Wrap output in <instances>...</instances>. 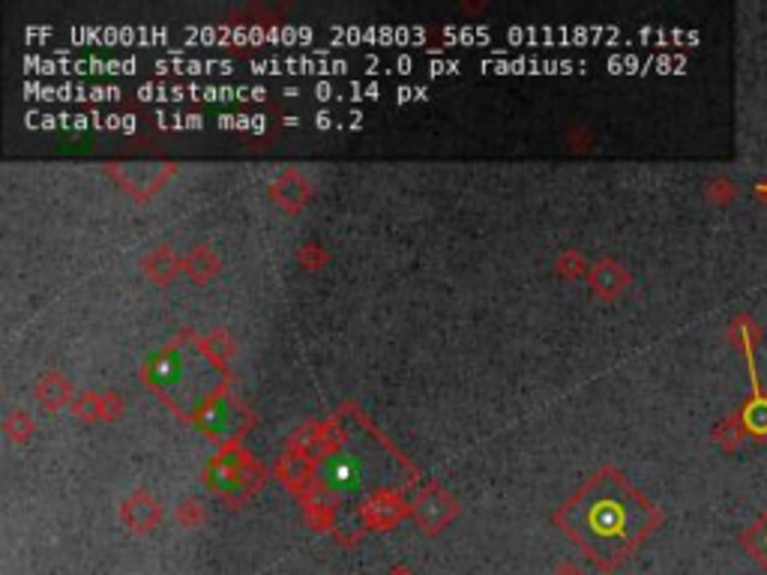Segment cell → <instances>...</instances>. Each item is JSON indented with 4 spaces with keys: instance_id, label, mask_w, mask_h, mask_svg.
I'll return each mask as SVG.
<instances>
[{
    "instance_id": "obj_1",
    "label": "cell",
    "mask_w": 767,
    "mask_h": 575,
    "mask_svg": "<svg viewBox=\"0 0 767 575\" xmlns=\"http://www.w3.org/2000/svg\"><path fill=\"white\" fill-rule=\"evenodd\" d=\"M656 525L654 506L633 492L623 480H602L579 513L572 534L600 563L623 560Z\"/></svg>"
},
{
    "instance_id": "obj_2",
    "label": "cell",
    "mask_w": 767,
    "mask_h": 575,
    "mask_svg": "<svg viewBox=\"0 0 767 575\" xmlns=\"http://www.w3.org/2000/svg\"><path fill=\"white\" fill-rule=\"evenodd\" d=\"M740 542H743V548H747V555L767 572V513H762L747 530H743Z\"/></svg>"
},
{
    "instance_id": "obj_3",
    "label": "cell",
    "mask_w": 767,
    "mask_h": 575,
    "mask_svg": "<svg viewBox=\"0 0 767 575\" xmlns=\"http://www.w3.org/2000/svg\"><path fill=\"white\" fill-rule=\"evenodd\" d=\"M327 480L342 488V492H351V488H357L363 480V471L357 459H351V455H339L336 462H330V471H327Z\"/></svg>"
}]
</instances>
